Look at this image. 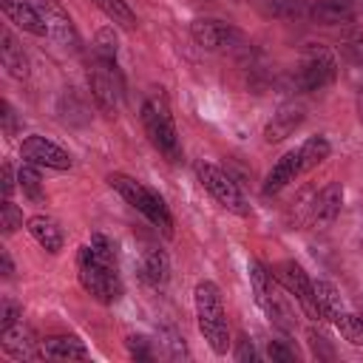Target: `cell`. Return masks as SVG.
Returning a JSON list of instances; mask_svg holds the SVG:
<instances>
[{"instance_id":"8fae6325","label":"cell","mask_w":363,"mask_h":363,"mask_svg":"<svg viewBox=\"0 0 363 363\" xmlns=\"http://www.w3.org/2000/svg\"><path fill=\"white\" fill-rule=\"evenodd\" d=\"M20 156H23L26 162H31V164H37V167H48V170H68V167L74 164L71 153L62 150L60 145H54V142L45 139V136H28V139H23Z\"/></svg>"},{"instance_id":"484cf974","label":"cell","mask_w":363,"mask_h":363,"mask_svg":"<svg viewBox=\"0 0 363 363\" xmlns=\"http://www.w3.org/2000/svg\"><path fill=\"white\" fill-rule=\"evenodd\" d=\"M335 329L349 340L352 346H363V306L357 309H343L340 318L335 320Z\"/></svg>"},{"instance_id":"d6a6232c","label":"cell","mask_w":363,"mask_h":363,"mask_svg":"<svg viewBox=\"0 0 363 363\" xmlns=\"http://www.w3.org/2000/svg\"><path fill=\"white\" fill-rule=\"evenodd\" d=\"M125 343H128V352H130L133 360H153V352H150V340H147V337L130 335Z\"/></svg>"},{"instance_id":"5b68a950","label":"cell","mask_w":363,"mask_h":363,"mask_svg":"<svg viewBox=\"0 0 363 363\" xmlns=\"http://www.w3.org/2000/svg\"><path fill=\"white\" fill-rule=\"evenodd\" d=\"M196 176H199V182H201V187H204L224 210H230V213H235V216H250V204H247L241 187L233 182V176H230L224 167L210 164V162H201V164H196Z\"/></svg>"},{"instance_id":"f546056e","label":"cell","mask_w":363,"mask_h":363,"mask_svg":"<svg viewBox=\"0 0 363 363\" xmlns=\"http://www.w3.org/2000/svg\"><path fill=\"white\" fill-rule=\"evenodd\" d=\"M0 227H3L6 235L17 233V230L23 227V213H20V207H17L11 199H3V207H0Z\"/></svg>"},{"instance_id":"7c38bea8","label":"cell","mask_w":363,"mask_h":363,"mask_svg":"<svg viewBox=\"0 0 363 363\" xmlns=\"http://www.w3.org/2000/svg\"><path fill=\"white\" fill-rule=\"evenodd\" d=\"M190 37L204 51H221V48L233 45V40L238 34L230 23H224L218 17H199V20L190 23Z\"/></svg>"},{"instance_id":"74e56055","label":"cell","mask_w":363,"mask_h":363,"mask_svg":"<svg viewBox=\"0 0 363 363\" xmlns=\"http://www.w3.org/2000/svg\"><path fill=\"white\" fill-rule=\"evenodd\" d=\"M14 193V173H11V164L6 162L3 164V199H11Z\"/></svg>"},{"instance_id":"2e32d148","label":"cell","mask_w":363,"mask_h":363,"mask_svg":"<svg viewBox=\"0 0 363 363\" xmlns=\"http://www.w3.org/2000/svg\"><path fill=\"white\" fill-rule=\"evenodd\" d=\"M40 357H45V360H82V357H88V349L77 335H51V337L40 340Z\"/></svg>"},{"instance_id":"f35d334b","label":"cell","mask_w":363,"mask_h":363,"mask_svg":"<svg viewBox=\"0 0 363 363\" xmlns=\"http://www.w3.org/2000/svg\"><path fill=\"white\" fill-rule=\"evenodd\" d=\"M0 258H3V275H6V278H11V275H14V264H11V255L3 250V252H0Z\"/></svg>"},{"instance_id":"8992f818","label":"cell","mask_w":363,"mask_h":363,"mask_svg":"<svg viewBox=\"0 0 363 363\" xmlns=\"http://www.w3.org/2000/svg\"><path fill=\"white\" fill-rule=\"evenodd\" d=\"M337 77V60L326 45H309L301 54L298 71H295V85L301 91H320L332 85Z\"/></svg>"},{"instance_id":"d590c367","label":"cell","mask_w":363,"mask_h":363,"mask_svg":"<svg viewBox=\"0 0 363 363\" xmlns=\"http://www.w3.org/2000/svg\"><path fill=\"white\" fill-rule=\"evenodd\" d=\"M235 360H241V363H252L255 360V346H252V340L250 337H238V346H235Z\"/></svg>"},{"instance_id":"ab89813d","label":"cell","mask_w":363,"mask_h":363,"mask_svg":"<svg viewBox=\"0 0 363 363\" xmlns=\"http://www.w3.org/2000/svg\"><path fill=\"white\" fill-rule=\"evenodd\" d=\"M354 108H357V119H360V125H363V88L357 91V99H354Z\"/></svg>"},{"instance_id":"7402d4cb","label":"cell","mask_w":363,"mask_h":363,"mask_svg":"<svg viewBox=\"0 0 363 363\" xmlns=\"http://www.w3.org/2000/svg\"><path fill=\"white\" fill-rule=\"evenodd\" d=\"M315 303H318V318L335 323L340 318V312L346 309L340 292L329 284V281H315Z\"/></svg>"},{"instance_id":"ac0fdd59","label":"cell","mask_w":363,"mask_h":363,"mask_svg":"<svg viewBox=\"0 0 363 363\" xmlns=\"http://www.w3.org/2000/svg\"><path fill=\"white\" fill-rule=\"evenodd\" d=\"M139 278H142L145 286L162 289L167 284V278H170V258H167V252L159 250V247L145 250V255L139 261Z\"/></svg>"},{"instance_id":"52a82bcc","label":"cell","mask_w":363,"mask_h":363,"mask_svg":"<svg viewBox=\"0 0 363 363\" xmlns=\"http://www.w3.org/2000/svg\"><path fill=\"white\" fill-rule=\"evenodd\" d=\"M88 88H91L94 102L105 113H113L119 108V102H122V77H119L116 60H99V57H94L91 60V68H88Z\"/></svg>"},{"instance_id":"cb8c5ba5","label":"cell","mask_w":363,"mask_h":363,"mask_svg":"<svg viewBox=\"0 0 363 363\" xmlns=\"http://www.w3.org/2000/svg\"><path fill=\"white\" fill-rule=\"evenodd\" d=\"M329 153H332V145H329L326 136H309V139H303L301 147H298L301 170H303V173H306V170H315L323 159H329Z\"/></svg>"},{"instance_id":"603a6c76","label":"cell","mask_w":363,"mask_h":363,"mask_svg":"<svg viewBox=\"0 0 363 363\" xmlns=\"http://www.w3.org/2000/svg\"><path fill=\"white\" fill-rule=\"evenodd\" d=\"M0 60H3V68L11 77H17V79L28 77V60H26L23 48L17 45V40L11 37V31H3L0 34Z\"/></svg>"},{"instance_id":"9c48e42d","label":"cell","mask_w":363,"mask_h":363,"mask_svg":"<svg viewBox=\"0 0 363 363\" xmlns=\"http://www.w3.org/2000/svg\"><path fill=\"white\" fill-rule=\"evenodd\" d=\"M247 272H250V286H252V295H255V303L261 306V312H264L272 323L286 326V309H284V303H281V298H278L272 269H267L261 261H250Z\"/></svg>"},{"instance_id":"4fadbf2b","label":"cell","mask_w":363,"mask_h":363,"mask_svg":"<svg viewBox=\"0 0 363 363\" xmlns=\"http://www.w3.org/2000/svg\"><path fill=\"white\" fill-rule=\"evenodd\" d=\"M0 343L3 352L14 360H34L40 357V340L34 337V332L28 326H23V320H17L14 326L0 329Z\"/></svg>"},{"instance_id":"83f0119b","label":"cell","mask_w":363,"mask_h":363,"mask_svg":"<svg viewBox=\"0 0 363 363\" xmlns=\"http://www.w3.org/2000/svg\"><path fill=\"white\" fill-rule=\"evenodd\" d=\"M17 184L23 187V193H26L31 201H43V199H45V193H43V179H40V167L31 164V162H26V159H23V164H20V170H17Z\"/></svg>"},{"instance_id":"1f68e13d","label":"cell","mask_w":363,"mask_h":363,"mask_svg":"<svg viewBox=\"0 0 363 363\" xmlns=\"http://www.w3.org/2000/svg\"><path fill=\"white\" fill-rule=\"evenodd\" d=\"M267 354H269V360H275V363H292V360H298L295 346H289L286 340H269V343H267Z\"/></svg>"},{"instance_id":"ffe728a7","label":"cell","mask_w":363,"mask_h":363,"mask_svg":"<svg viewBox=\"0 0 363 363\" xmlns=\"http://www.w3.org/2000/svg\"><path fill=\"white\" fill-rule=\"evenodd\" d=\"M357 14L354 0H315L312 20L318 26H349Z\"/></svg>"},{"instance_id":"4dcf8cb0","label":"cell","mask_w":363,"mask_h":363,"mask_svg":"<svg viewBox=\"0 0 363 363\" xmlns=\"http://www.w3.org/2000/svg\"><path fill=\"white\" fill-rule=\"evenodd\" d=\"M306 9V0H267L264 11L272 14V17H298L303 14Z\"/></svg>"},{"instance_id":"7a4b0ae2","label":"cell","mask_w":363,"mask_h":363,"mask_svg":"<svg viewBox=\"0 0 363 363\" xmlns=\"http://www.w3.org/2000/svg\"><path fill=\"white\" fill-rule=\"evenodd\" d=\"M193 306H196V323L201 337L216 354H227L230 349V326L227 312L221 301V289L213 281H199L193 289Z\"/></svg>"},{"instance_id":"30bf717a","label":"cell","mask_w":363,"mask_h":363,"mask_svg":"<svg viewBox=\"0 0 363 363\" xmlns=\"http://www.w3.org/2000/svg\"><path fill=\"white\" fill-rule=\"evenodd\" d=\"M37 9H40V17H43V23H45L48 37H51L57 45L77 51V48H79V34H77L74 20L68 17V11H65L57 0H40Z\"/></svg>"},{"instance_id":"8d00e7d4","label":"cell","mask_w":363,"mask_h":363,"mask_svg":"<svg viewBox=\"0 0 363 363\" xmlns=\"http://www.w3.org/2000/svg\"><path fill=\"white\" fill-rule=\"evenodd\" d=\"M309 343H312V352H315L318 357H332V349L326 346V337H323V335H318L315 329L309 332Z\"/></svg>"},{"instance_id":"ba28073f","label":"cell","mask_w":363,"mask_h":363,"mask_svg":"<svg viewBox=\"0 0 363 363\" xmlns=\"http://www.w3.org/2000/svg\"><path fill=\"white\" fill-rule=\"evenodd\" d=\"M272 275H275V281L301 303V309H303L312 320H320V318H318V303H315V281L306 275V269H303L298 261H292V258L278 261V264L272 267Z\"/></svg>"},{"instance_id":"4316f807","label":"cell","mask_w":363,"mask_h":363,"mask_svg":"<svg viewBox=\"0 0 363 363\" xmlns=\"http://www.w3.org/2000/svg\"><path fill=\"white\" fill-rule=\"evenodd\" d=\"M94 3L102 9V14H105L111 23H116V26H122V28H128V31L136 28V14L130 11L128 0H94Z\"/></svg>"},{"instance_id":"3957f363","label":"cell","mask_w":363,"mask_h":363,"mask_svg":"<svg viewBox=\"0 0 363 363\" xmlns=\"http://www.w3.org/2000/svg\"><path fill=\"white\" fill-rule=\"evenodd\" d=\"M142 125L150 139V145L167 159V162H182V142L176 133V122L167 105V96L162 91H150L142 102Z\"/></svg>"},{"instance_id":"836d02e7","label":"cell","mask_w":363,"mask_h":363,"mask_svg":"<svg viewBox=\"0 0 363 363\" xmlns=\"http://www.w3.org/2000/svg\"><path fill=\"white\" fill-rule=\"evenodd\" d=\"M20 320V306L17 303H11L9 298L0 303V329H6V326H14Z\"/></svg>"},{"instance_id":"e0dca14e","label":"cell","mask_w":363,"mask_h":363,"mask_svg":"<svg viewBox=\"0 0 363 363\" xmlns=\"http://www.w3.org/2000/svg\"><path fill=\"white\" fill-rule=\"evenodd\" d=\"M301 173H303V170H301L298 150L284 153V156L269 167V173H267V179H264V196H275V193H281V190H284L289 182H295Z\"/></svg>"},{"instance_id":"9a60e30c","label":"cell","mask_w":363,"mask_h":363,"mask_svg":"<svg viewBox=\"0 0 363 363\" xmlns=\"http://www.w3.org/2000/svg\"><path fill=\"white\" fill-rule=\"evenodd\" d=\"M303 105H298V102H286V105H281L275 113H272V119L267 122V128H264V139L269 142V145H275V142H284L289 133H295V128L303 122Z\"/></svg>"},{"instance_id":"e575fe53","label":"cell","mask_w":363,"mask_h":363,"mask_svg":"<svg viewBox=\"0 0 363 363\" xmlns=\"http://www.w3.org/2000/svg\"><path fill=\"white\" fill-rule=\"evenodd\" d=\"M0 119H3V130H6V136H14L17 133V113H14V108L9 105V102H3L0 105Z\"/></svg>"},{"instance_id":"d4e9b609","label":"cell","mask_w":363,"mask_h":363,"mask_svg":"<svg viewBox=\"0 0 363 363\" xmlns=\"http://www.w3.org/2000/svg\"><path fill=\"white\" fill-rule=\"evenodd\" d=\"M337 51L346 62L363 68V28L357 26H349L346 31H340V40H337Z\"/></svg>"},{"instance_id":"f1b7e54d","label":"cell","mask_w":363,"mask_h":363,"mask_svg":"<svg viewBox=\"0 0 363 363\" xmlns=\"http://www.w3.org/2000/svg\"><path fill=\"white\" fill-rule=\"evenodd\" d=\"M91 54L99 60H116V34L113 28H99L91 45Z\"/></svg>"},{"instance_id":"277c9868","label":"cell","mask_w":363,"mask_h":363,"mask_svg":"<svg viewBox=\"0 0 363 363\" xmlns=\"http://www.w3.org/2000/svg\"><path fill=\"white\" fill-rule=\"evenodd\" d=\"M105 182H108L111 190H116L136 213H142L156 230H162L164 235H173V216H170L164 199H162L156 190H150L147 184H142L139 179H133V176H128V173H108Z\"/></svg>"},{"instance_id":"5bb4252c","label":"cell","mask_w":363,"mask_h":363,"mask_svg":"<svg viewBox=\"0 0 363 363\" xmlns=\"http://www.w3.org/2000/svg\"><path fill=\"white\" fill-rule=\"evenodd\" d=\"M0 9H3V14H6L17 28H23L26 34L48 37L45 23H43V17H40V9L31 6L28 0H0Z\"/></svg>"},{"instance_id":"d6986e66","label":"cell","mask_w":363,"mask_h":363,"mask_svg":"<svg viewBox=\"0 0 363 363\" xmlns=\"http://www.w3.org/2000/svg\"><path fill=\"white\" fill-rule=\"evenodd\" d=\"M340 207H343V184L340 182H329L326 187L318 190V196H315V201L309 207L312 210V221L315 224H332L337 218Z\"/></svg>"},{"instance_id":"6da1fadb","label":"cell","mask_w":363,"mask_h":363,"mask_svg":"<svg viewBox=\"0 0 363 363\" xmlns=\"http://www.w3.org/2000/svg\"><path fill=\"white\" fill-rule=\"evenodd\" d=\"M77 278L82 289L99 301V303H116L122 298V278H119V261H108L91 250V244H82L77 250Z\"/></svg>"},{"instance_id":"44dd1931","label":"cell","mask_w":363,"mask_h":363,"mask_svg":"<svg viewBox=\"0 0 363 363\" xmlns=\"http://www.w3.org/2000/svg\"><path fill=\"white\" fill-rule=\"evenodd\" d=\"M26 227H28V233H31V238L45 250V252H60L62 250V230H60V224L51 218V216H31L28 221H26Z\"/></svg>"}]
</instances>
